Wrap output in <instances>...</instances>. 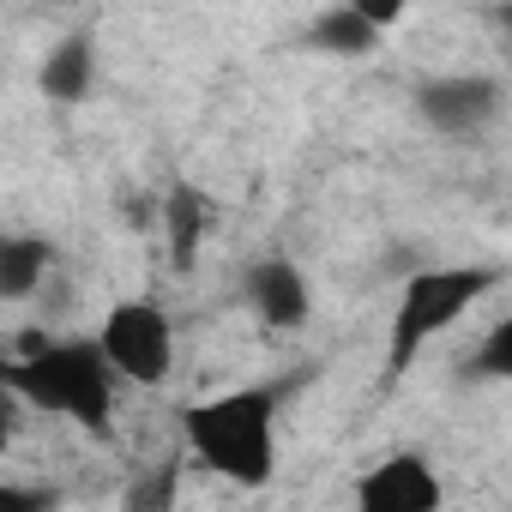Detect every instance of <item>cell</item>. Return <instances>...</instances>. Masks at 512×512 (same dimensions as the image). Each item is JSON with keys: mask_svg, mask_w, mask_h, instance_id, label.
<instances>
[{"mask_svg": "<svg viewBox=\"0 0 512 512\" xmlns=\"http://www.w3.org/2000/svg\"><path fill=\"white\" fill-rule=\"evenodd\" d=\"M284 392L290 386H235V392H217V398H199L181 410V434H187V452L241 482V488H266L272 470H278V410H284Z\"/></svg>", "mask_w": 512, "mask_h": 512, "instance_id": "6da1fadb", "label": "cell"}, {"mask_svg": "<svg viewBox=\"0 0 512 512\" xmlns=\"http://www.w3.org/2000/svg\"><path fill=\"white\" fill-rule=\"evenodd\" d=\"M0 380L13 386L19 404L43 410V416H61V422H79L91 434H109V416H115V368L103 362L97 338H49L43 350L31 356H13L0 362Z\"/></svg>", "mask_w": 512, "mask_h": 512, "instance_id": "7a4b0ae2", "label": "cell"}, {"mask_svg": "<svg viewBox=\"0 0 512 512\" xmlns=\"http://www.w3.org/2000/svg\"><path fill=\"white\" fill-rule=\"evenodd\" d=\"M488 290H500L494 266H422V272H410L398 290L392 326H386V380L410 374V362L440 332H452Z\"/></svg>", "mask_w": 512, "mask_h": 512, "instance_id": "3957f363", "label": "cell"}, {"mask_svg": "<svg viewBox=\"0 0 512 512\" xmlns=\"http://www.w3.org/2000/svg\"><path fill=\"white\" fill-rule=\"evenodd\" d=\"M97 350L115 368V380H127V386H163L175 374V320L157 302H145V296L115 302L103 314Z\"/></svg>", "mask_w": 512, "mask_h": 512, "instance_id": "277c9868", "label": "cell"}, {"mask_svg": "<svg viewBox=\"0 0 512 512\" xmlns=\"http://www.w3.org/2000/svg\"><path fill=\"white\" fill-rule=\"evenodd\" d=\"M416 115L440 139H482L506 115V85L494 73H440L416 85Z\"/></svg>", "mask_w": 512, "mask_h": 512, "instance_id": "5b68a950", "label": "cell"}, {"mask_svg": "<svg viewBox=\"0 0 512 512\" xmlns=\"http://www.w3.org/2000/svg\"><path fill=\"white\" fill-rule=\"evenodd\" d=\"M241 296H247L253 320H260L266 332H302V326H308V308H314L302 266L284 260V253H266V260H253V266L241 272Z\"/></svg>", "mask_w": 512, "mask_h": 512, "instance_id": "8992f818", "label": "cell"}, {"mask_svg": "<svg viewBox=\"0 0 512 512\" xmlns=\"http://www.w3.org/2000/svg\"><path fill=\"white\" fill-rule=\"evenodd\" d=\"M446 500L428 452H392L386 464H374L356 482V506L362 512H434Z\"/></svg>", "mask_w": 512, "mask_h": 512, "instance_id": "52a82bcc", "label": "cell"}, {"mask_svg": "<svg viewBox=\"0 0 512 512\" xmlns=\"http://www.w3.org/2000/svg\"><path fill=\"white\" fill-rule=\"evenodd\" d=\"M55 278V241L37 229H0V302H37Z\"/></svg>", "mask_w": 512, "mask_h": 512, "instance_id": "ba28073f", "label": "cell"}, {"mask_svg": "<svg viewBox=\"0 0 512 512\" xmlns=\"http://www.w3.org/2000/svg\"><path fill=\"white\" fill-rule=\"evenodd\" d=\"M37 91H43L49 103H61V109L85 103V97L97 91V37H91V31H67V37L43 55Z\"/></svg>", "mask_w": 512, "mask_h": 512, "instance_id": "9c48e42d", "label": "cell"}, {"mask_svg": "<svg viewBox=\"0 0 512 512\" xmlns=\"http://www.w3.org/2000/svg\"><path fill=\"white\" fill-rule=\"evenodd\" d=\"M163 241H169V266L175 272H193L199 266V247H205V229H211V199L193 187V181H175L163 193Z\"/></svg>", "mask_w": 512, "mask_h": 512, "instance_id": "30bf717a", "label": "cell"}, {"mask_svg": "<svg viewBox=\"0 0 512 512\" xmlns=\"http://www.w3.org/2000/svg\"><path fill=\"white\" fill-rule=\"evenodd\" d=\"M308 49H320V55H338V61H362V55H374L380 49V31L356 13V7H338L332 13H320L314 25H308V37H302Z\"/></svg>", "mask_w": 512, "mask_h": 512, "instance_id": "8fae6325", "label": "cell"}, {"mask_svg": "<svg viewBox=\"0 0 512 512\" xmlns=\"http://www.w3.org/2000/svg\"><path fill=\"white\" fill-rule=\"evenodd\" d=\"M470 374H476V380H506V374H512V320H500V326L476 344Z\"/></svg>", "mask_w": 512, "mask_h": 512, "instance_id": "7c38bea8", "label": "cell"}, {"mask_svg": "<svg viewBox=\"0 0 512 512\" xmlns=\"http://www.w3.org/2000/svg\"><path fill=\"white\" fill-rule=\"evenodd\" d=\"M169 500H175V470H157L151 482L127 488V506H133V512H163Z\"/></svg>", "mask_w": 512, "mask_h": 512, "instance_id": "4fadbf2b", "label": "cell"}, {"mask_svg": "<svg viewBox=\"0 0 512 512\" xmlns=\"http://www.w3.org/2000/svg\"><path fill=\"white\" fill-rule=\"evenodd\" d=\"M55 506L49 488H31V482H0V512H43Z\"/></svg>", "mask_w": 512, "mask_h": 512, "instance_id": "5bb4252c", "label": "cell"}, {"mask_svg": "<svg viewBox=\"0 0 512 512\" xmlns=\"http://www.w3.org/2000/svg\"><path fill=\"white\" fill-rule=\"evenodd\" d=\"M344 7H356V13H362L374 31H392V25L410 13V0H344Z\"/></svg>", "mask_w": 512, "mask_h": 512, "instance_id": "9a60e30c", "label": "cell"}, {"mask_svg": "<svg viewBox=\"0 0 512 512\" xmlns=\"http://www.w3.org/2000/svg\"><path fill=\"white\" fill-rule=\"evenodd\" d=\"M13 416H19V398H13V386L0 380V452L13 446Z\"/></svg>", "mask_w": 512, "mask_h": 512, "instance_id": "2e32d148", "label": "cell"}]
</instances>
